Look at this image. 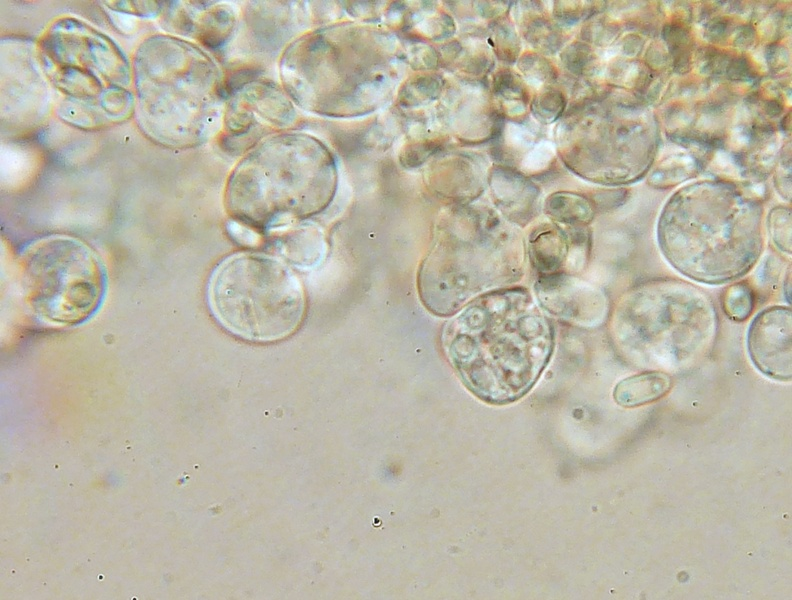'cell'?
I'll use <instances>...</instances> for the list:
<instances>
[{
  "label": "cell",
  "instance_id": "52a82bcc",
  "mask_svg": "<svg viewBox=\"0 0 792 600\" xmlns=\"http://www.w3.org/2000/svg\"><path fill=\"white\" fill-rule=\"evenodd\" d=\"M20 285L29 308L45 322L77 325L99 309L106 275L85 243L51 236L30 244L20 256Z\"/></svg>",
  "mask_w": 792,
  "mask_h": 600
},
{
  "label": "cell",
  "instance_id": "7c38bea8",
  "mask_svg": "<svg viewBox=\"0 0 792 600\" xmlns=\"http://www.w3.org/2000/svg\"><path fill=\"white\" fill-rule=\"evenodd\" d=\"M547 213L560 222L573 225L587 224L593 217L589 202L571 194L552 195L547 203Z\"/></svg>",
  "mask_w": 792,
  "mask_h": 600
},
{
  "label": "cell",
  "instance_id": "5b68a950",
  "mask_svg": "<svg viewBox=\"0 0 792 600\" xmlns=\"http://www.w3.org/2000/svg\"><path fill=\"white\" fill-rule=\"evenodd\" d=\"M612 335L621 356L676 365L707 356L718 327L707 294L678 280L634 286L618 301Z\"/></svg>",
  "mask_w": 792,
  "mask_h": 600
},
{
  "label": "cell",
  "instance_id": "3957f363",
  "mask_svg": "<svg viewBox=\"0 0 792 600\" xmlns=\"http://www.w3.org/2000/svg\"><path fill=\"white\" fill-rule=\"evenodd\" d=\"M336 185L334 161L317 140L304 135L269 138L230 179L227 205L239 220L268 228L322 210Z\"/></svg>",
  "mask_w": 792,
  "mask_h": 600
},
{
  "label": "cell",
  "instance_id": "7a4b0ae2",
  "mask_svg": "<svg viewBox=\"0 0 792 600\" xmlns=\"http://www.w3.org/2000/svg\"><path fill=\"white\" fill-rule=\"evenodd\" d=\"M657 238L676 271L710 285L746 275L764 247L758 206L722 190L676 196L660 218Z\"/></svg>",
  "mask_w": 792,
  "mask_h": 600
},
{
  "label": "cell",
  "instance_id": "6da1fadb",
  "mask_svg": "<svg viewBox=\"0 0 792 600\" xmlns=\"http://www.w3.org/2000/svg\"><path fill=\"white\" fill-rule=\"evenodd\" d=\"M441 338L467 389L503 405L527 394L543 373L553 353L554 328L526 289L503 288L461 308Z\"/></svg>",
  "mask_w": 792,
  "mask_h": 600
},
{
  "label": "cell",
  "instance_id": "8992f818",
  "mask_svg": "<svg viewBox=\"0 0 792 600\" xmlns=\"http://www.w3.org/2000/svg\"><path fill=\"white\" fill-rule=\"evenodd\" d=\"M208 299L226 329L257 342L287 337L305 310L294 272L282 261L257 253L234 254L221 262L210 279Z\"/></svg>",
  "mask_w": 792,
  "mask_h": 600
},
{
  "label": "cell",
  "instance_id": "8fae6325",
  "mask_svg": "<svg viewBox=\"0 0 792 600\" xmlns=\"http://www.w3.org/2000/svg\"><path fill=\"white\" fill-rule=\"evenodd\" d=\"M529 253L534 267L543 276L562 273L569 253V241L559 228L548 229L530 241Z\"/></svg>",
  "mask_w": 792,
  "mask_h": 600
},
{
  "label": "cell",
  "instance_id": "5bb4252c",
  "mask_svg": "<svg viewBox=\"0 0 792 600\" xmlns=\"http://www.w3.org/2000/svg\"><path fill=\"white\" fill-rule=\"evenodd\" d=\"M769 231L774 246L785 254H791V219L790 212L778 209L771 213Z\"/></svg>",
  "mask_w": 792,
  "mask_h": 600
},
{
  "label": "cell",
  "instance_id": "ba28073f",
  "mask_svg": "<svg viewBox=\"0 0 792 600\" xmlns=\"http://www.w3.org/2000/svg\"><path fill=\"white\" fill-rule=\"evenodd\" d=\"M792 310L771 306L760 311L747 331V351L754 366L767 377L789 381L791 361Z\"/></svg>",
  "mask_w": 792,
  "mask_h": 600
},
{
  "label": "cell",
  "instance_id": "277c9868",
  "mask_svg": "<svg viewBox=\"0 0 792 600\" xmlns=\"http://www.w3.org/2000/svg\"><path fill=\"white\" fill-rule=\"evenodd\" d=\"M440 226L418 275L422 302L436 315H453L473 299L515 282L524 249L496 216L477 215Z\"/></svg>",
  "mask_w": 792,
  "mask_h": 600
},
{
  "label": "cell",
  "instance_id": "9c48e42d",
  "mask_svg": "<svg viewBox=\"0 0 792 600\" xmlns=\"http://www.w3.org/2000/svg\"><path fill=\"white\" fill-rule=\"evenodd\" d=\"M536 291L544 310L579 325L595 326L607 312L601 291L564 273L544 276L536 283Z\"/></svg>",
  "mask_w": 792,
  "mask_h": 600
},
{
  "label": "cell",
  "instance_id": "30bf717a",
  "mask_svg": "<svg viewBox=\"0 0 792 600\" xmlns=\"http://www.w3.org/2000/svg\"><path fill=\"white\" fill-rule=\"evenodd\" d=\"M672 384V378L666 372L645 371L619 381L614 388L613 398L619 406L634 408L664 397Z\"/></svg>",
  "mask_w": 792,
  "mask_h": 600
},
{
  "label": "cell",
  "instance_id": "4fadbf2b",
  "mask_svg": "<svg viewBox=\"0 0 792 600\" xmlns=\"http://www.w3.org/2000/svg\"><path fill=\"white\" fill-rule=\"evenodd\" d=\"M755 306V293L745 281L728 286L722 298L724 313L731 320L741 322L746 320Z\"/></svg>",
  "mask_w": 792,
  "mask_h": 600
}]
</instances>
